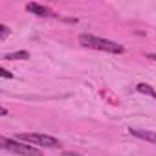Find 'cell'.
Wrapping results in <instances>:
<instances>
[{
    "label": "cell",
    "instance_id": "cell-1",
    "mask_svg": "<svg viewBox=\"0 0 156 156\" xmlns=\"http://www.w3.org/2000/svg\"><path fill=\"white\" fill-rule=\"evenodd\" d=\"M79 44L85 46V48H90V50H98V51H108V53H121L123 51L121 44H118L114 41H108V39L94 37V35H88V33L79 35Z\"/></svg>",
    "mask_w": 156,
    "mask_h": 156
},
{
    "label": "cell",
    "instance_id": "cell-2",
    "mask_svg": "<svg viewBox=\"0 0 156 156\" xmlns=\"http://www.w3.org/2000/svg\"><path fill=\"white\" fill-rule=\"evenodd\" d=\"M0 145L2 149L9 151V152H15V154H20V156H42V152L37 149V147H31L28 143H22L19 140H9V138H0Z\"/></svg>",
    "mask_w": 156,
    "mask_h": 156
},
{
    "label": "cell",
    "instance_id": "cell-3",
    "mask_svg": "<svg viewBox=\"0 0 156 156\" xmlns=\"http://www.w3.org/2000/svg\"><path fill=\"white\" fill-rule=\"evenodd\" d=\"M19 140L20 141H28V143H35L39 147H50V149H55V147H61V141L50 134H44V132H24V134H19Z\"/></svg>",
    "mask_w": 156,
    "mask_h": 156
},
{
    "label": "cell",
    "instance_id": "cell-4",
    "mask_svg": "<svg viewBox=\"0 0 156 156\" xmlns=\"http://www.w3.org/2000/svg\"><path fill=\"white\" fill-rule=\"evenodd\" d=\"M129 132L140 140H145V141H151V143H156V132L152 130H141V129H129Z\"/></svg>",
    "mask_w": 156,
    "mask_h": 156
},
{
    "label": "cell",
    "instance_id": "cell-5",
    "mask_svg": "<svg viewBox=\"0 0 156 156\" xmlns=\"http://www.w3.org/2000/svg\"><path fill=\"white\" fill-rule=\"evenodd\" d=\"M26 9H28L30 13L37 15V17H51V11H50L48 8H44V6H41V4H35V2L28 4V6H26Z\"/></svg>",
    "mask_w": 156,
    "mask_h": 156
},
{
    "label": "cell",
    "instance_id": "cell-6",
    "mask_svg": "<svg viewBox=\"0 0 156 156\" xmlns=\"http://www.w3.org/2000/svg\"><path fill=\"white\" fill-rule=\"evenodd\" d=\"M4 59H8V61H26V59H30V51H26V50L11 51V53H6Z\"/></svg>",
    "mask_w": 156,
    "mask_h": 156
},
{
    "label": "cell",
    "instance_id": "cell-7",
    "mask_svg": "<svg viewBox=\"0 0 156 156\" xmlns=\"http://www.w3.org/2000/svg\"><path fill=\"white\" fill-rule=\"evenodd\" d=\"M136 90L140 92V94H147V96H151V98H156V90L151 87V85H145V83H140L138 87H136Z\"/></svg>",
    "mask_w": 156,
    "mask_h": 156
},
{
    "label": "cell",
    "instance_id": "cell-8",
    "mask_svg": "<svg viewBox=\"0 0 156 156\" xmlns=\"http://www.w3.org/2000/svg\"><path fill=\"white\" fill-rule=\"evenodd\" d=\"M8 35H9V28L6 24H2V26H0V41H6Z\"/></svg>",
    "mask_w": 156,
    "mask_h": 156
},
{
    "label": "cell",
    "instance_id": "cell-9",
    "mask_svg": "<svg viewBox=\"0 0 156 156\" xmlns=\"http://www.w3.org/2000/svg\"><path fill=\"white\" fill-rule=\"evenodd\" d=\"M0 75L6 77V79H11V77H13V73H11V72H8L6 68H0Z\"/></svg>",
    "mask_w": 156,
    "mask_h": 156
},
{
    "label": "cell",
    "instance_id": "cell-10",
    "mask_svg": "<svg viewBox=\"0 0 156 156\" xmlns=\"http://www.w3.org/2000/svg\"><path fill=\"white\" fill-rule=\"evenodd\" d=\"M62 156H83V154H77V152H62Z\"/></svg>",
    "mask_w": 156,
    "mask_h": 156
},
{
    "label": "cell",
    "instance_id": "cell-11",
    "mask_svg": "<svg viewBox=\"0 0 156 156\" xmlns=\"http://www.w3.org/2000/svg\"><path fill=\"white\" fill-rule=\"evenodd\" d=\"M0 114H2V116H8V108H0Z\"/></svg>",
    "mask_w": 156,
    "mask_h": 156
}]
</instances>
